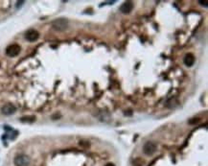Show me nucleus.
I'll return each mask as SVG.
<instances>
[{
	"mask_svg": "<svg viewBox=\"0 0 208 166\" xmlns=\"http://www.w3.org/2000/svg\"><path fill=\"white\" fill-rule=\"evenodd\" d=\"M20 52V46L17 44H11L7 47L6 53L9 57H15L19 54Z\"/></svg>",
	"mask_w": 208,
	"mask_h": 166,
	"instance_id": "4",
	"label": "nucleus"
},
{
	"mask_svg": "<svg viewBox=\"0 0 208 166\" xmlns=\"http://www.w3.org/2000/svg\"><path fill=\"white\" fill-rule=\"evenodd\" d=\"M199 3L202 5V6H204V7H207V2L206 1H199Z\"/></svg>",
	"mask_w": 208,
	"mask_h": 166,
	"instance_id": "11",
	"label": "nucleus"
},
{
	"mask_svg": "<svg viewBox=\"0 0 208 166\" xmlns=\"http://www.w3.org/2000/svg\"><path fill=\"white\" fill-rule=\"evenodd\" d=\"M23 3H24V2H23V1H20V2H17V5H16V6H17V8H18V7H20V6H21V5H22Z\"/></svg>",
	"mask_w": 208,
	"mask_h": 166,
	"instance_id": "12",
	"label": "nucleus"
},
{
	"mask_svg": "<svg viewBox=\"0 0 208 166\" xmlns=\"http://www.w3.org/2000/svg\"><path fill=\"white\" fill-rule=\"evenodd\" d=\"M52 26L57 31H64L68 27V20L66 18H58L52 22Z\"/></svg>",
	"mask_w": 208,
	"mask_h": 166,
	"instance_id": "1",
	"label": "nucleus"
},
{
	"mask_svg": "<svg viewBox=\"0 0 208 166\" xmlns=\"http://www.w3.org/2000/svg\"><path fill=\"white\" fill-rule=\"evenodd\" d=\"M183 63H184V65L186 66H188V67L192 66L194 63H195V57H194V55L191 53L186 54L184 59H183Z\"/></svg>",
	"mask_w": 208,
	"mask_h": 166,
	"instance_id": "7",
	"label": "nucleus"
},
{
	"mask_svg": "<svg viewBox=\"0 0 208 166\" xmlns=\"http://www.w3.org/2000/svg\"><path fill=\"white\" fill-rule=\"evenodd\" d=\"M132 9H133V4L131 3V2H130V1L125 2V3L123 4L121 7H120V11H121L123 13H130L131 11H132Z\"/></svg>",
	"mask_w": 208,
	"mask_h": 166,
	"instance_id": "8",
	"label": "nucleus"
},
{
	"mask_svg": "<svg viewBox=\"0 0 208 166\" xmlns=\"http://www.w3.org/2000/svg\"><path fill=\"white\" fill-rule=\"evenodd\" d=\"M144 164V160L140 159V157H136L132 160V165L133 166H142Z\"/></svg>",
	"mask_w": 208,
	"mask_h": 166,
	"instance_id": "9",
	"label": "nucleus"
},
{
	"mask_svg": "<svg viewBox=\"0 0 208 166\" xmlns=\"http://www.w3.org/2000/svg\"><path fill=\"white\" fill-rule=\"evenodd\" d=\"M39 32L35 31V30H34V29L29 30V31L27 32L26 35H25L26 40L28 41H31V42H33V41H35L37 38H39Z\"/></svg>",
	"mask_w": 208,
	"mask_h": 166,
	"instance_id": "5",
	"label": "nucleus"
},
{
	"mask_svg": "<svg viewBox=\"0 0 208 166\" xmlns=\"http://www.w3.org/2000/svg\"><path fill=\"white\" fill-rule=\"evenodd\" d=\"M15 166H29L30 164V157L25 155H19L13 160Z\"/></svg>",
	"mask_w": 208,
	"mask_h": 166,
	"instance_id": "2",
	"label": "nucleus"
},
{
	"mask_svg": "<svg viewBox=\"0 0 208 166\" xmlns=\"http://www.w3.org/2000/svg\"><path fill=\"white\" fill-rule=\"evenodd\" d=\"M157 151V144L154 142H147L143 146V153L146 156H152Z\"/></svg>",
	"mask_w": 208,
	"mask_h": 166,
	"instance_id": "3",
	"label": "nucleus"
},
{
	"mask_svg": "<svg viewBox=\"0 0 208 166\" xmlns=\"http://www.w3.org/2000/svg\"><path fill=\"white\" fill-rule=\"evenodd\" d=\"M106 166H115L113 164V163H108V164H106Z\"/></svg>",
	"mask_w": 208,
	"mask_h": 166,
	"instance_id": "13",
	"label": "nucleus"
},
{
	"mask_svg": "<svg viewBox=\"0 0 208 166\" xmlns=\"http://www.w3.org/2000/svg\"><path fill=\"white\" fill-rule=\"evenodd\" d=\"M15 107L13 106V104H6V105H4L3 107H2V109H1V112L3 114L5 115H11V114H13V113L15 112Z\"/></svg>",
	"mask_w": 208,
	"mask_h": 166,
	"instance_id": "6",
	"label": "nucleus"
},
{
	"mask_svg": "<svg viewBox=\"0 0 208 166\" xmlns=\"http://www.w3.org/2000/svg\"><path fill=\"white\" fill-rule=\"evenodd\" d=\"M35 119V116H25V117L21 118V121L22 122H34Z\"/></svg>",
	"mask_w": 208,
	"mask_h": 166,
	"instance_id": "10",
	"label": "nucleus"
}]
</instances>
